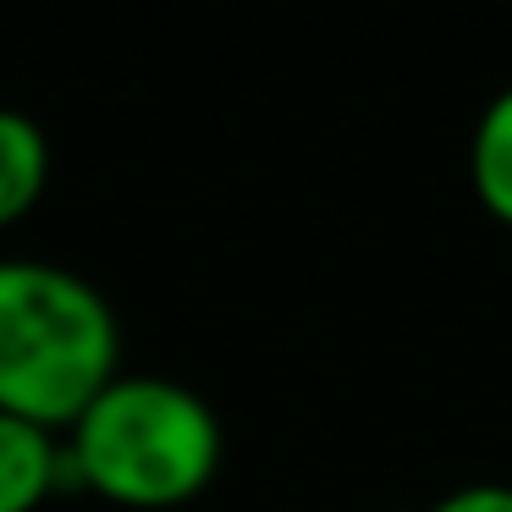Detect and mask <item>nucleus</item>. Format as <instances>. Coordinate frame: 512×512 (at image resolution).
<instances>
[{
  "label": "nucleus",
  "instance_id": "6",
  "mask_svg": "<svg viewBox=\"0 0 512 512\" xmlns=\"http://www.w3.org/2000/svg\"><path fill=\"white\" fill-rule=\"evenodd\" d=\"M430 512H512V485H490V479L457 485L452 496H441Z\"/></svg>",
  "mask_w": 512,
  "mask_h": 512
},
{
  "label": "nucleus",
  "instance_id": "1",
  "mask_svg": "<svg viewBox=\"0 0 512 512\" xmlns=\"http://www.w3.org/2000/svg\"><path fill=\"white\" fill-rule=\"evenodd\" d=\"M116 331L100 287L50 259H0V413L72 430L116 380Z\"/></svg>",
  "mask_w": 512,
  "mask_h": 512
},
{
  "label": "nucleus",
  "instance_id": "3",
  "mask_svg": "<svg viewBox=\"0 0 512 512\" xmlns=\"http://www.w3.org/2000/svg\"><path fill=\"white\" fill-rule=\"evenodd\" d=\"M61 441L39 424L0 413V512H39L61 479Z\"/></svg>",
  "mask_w": 512,
  "mask_h": 512
},
{
  "label": "nucleus",
  "instance_id": "5",
  "mask_svg": "<svg viewBox=\"0 0 512 512\" xmlns=\"http://www.w3.org/2000/svg\"><path fill=\"white\" fill-rule=\"evenodd\" d=\"M468 182H474L479 204L501 226H512V89H501L479 111L474 144H468Z\"/></svg>",
  "mask_w": 512,
  "mask_h": 512
},
{
  "label": "nucleus",
  "instance_id": "2",
  "mask_svg": "<svg viewBox=\"0 0 512 512\" xmlns=\"http://www.w3.org/2000/svg\"><path fill=\"white\" fill-rule=\"evenodd\" d=\"M221 457L226 430L215 408L166 375H116L67 430L72 474L133 512H166L204 496Z\"/></svg>",
  "mask_w": 512,
  "mask_h": 512
},
{
  "label": "nucleus",
  "instance_id": "4",
  "mask_svg": "<svg viewBox=\"0 0 512 512\" xmlns=\"http://www.w3.org/2000/svg\"><path fill=\"white\" fill-rule=\"evenodd\" d=\"M50 188V138L34 116L0 111V232L17 226Z\"/></svg>",
  "mask_w": 512,
  "mask_h": 512
}]
</instances>
